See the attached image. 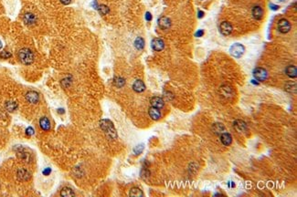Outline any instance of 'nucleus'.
<instances>
[{"label": "nucleus", "mask_w": 297, "mask_h": 197, "mask_svg": "<svg viewBox=\"0 0 297 197\" xmlns=\"http://www.w3.org/2000/svg\"><path fill=\"white\" fill-rule=\"evenodd\" d=\"M100 126L102 128V130L105 132V134L111 138L112 140L117 138V133H116V130L112 124L111 120L109 119H102L100 121Z\"/></svg>", "instance_id": "nucleus-1"}, {"label": "nucleus", "mask_w": 297, "mask_h": 197, "mask_svg": "<svg viewBox=\"0 0 297 197\" xmlns=\"http://www.w3.org/2000/svg\"><path fill=\"white\" fill-rule=\"evenodd\" d=\"M18 56L19 60L25 65H30L34 61V54L29 48H27V47L21 48L18 51Z\"/></svg>", "instance_id": "nucleus-2"}, {"label": "nucleus", "mask_w": 297, "mask_h": 197, "mask_svg": "<svg viewBox=\"0 0 297 197\" xmlns=\"http://www.w3.org/2000/svg\"><path fill=\"white\" fill-rule=\"evenodd\" d=\"M244 51H245L244 46L241 45V44H240V43L233 44L230 47V48H229V52H230L231 56H233L234 58H237V59L240 58L243 55Z\"/></svg>", "instance_id": "nucleus-3"}, {"label": "nucleus", "mask_w": 297, "mask_h": 197, "mask_svg": "<svg viewBox=\"0 0 297 197\" xmlns=\"http://www.w3.org/2000/svg\"><path fill=\"white\" fill-rule=\"evenodd\" d=\"M278 30L281 33H283V34L288 33L291 30V24H290V22L287 19H285V18L280 19L279 22H278Z\"/></svg>", "instance_id": "nucleus-4"}, {"label": "nucleus", "mask_w": 297, "mask_h": 197, "mask_svg": "<svg viewBox=\"0 0 297 197\" xmlns=\"http://www.w3.org/2000/svg\"><path fill=\"white\" fill-rule=\"evenodd\" d=\"M253 76L258 81H264L268 78V72L262 68H256L253 70Z\"/></svg>", "instance_id": "nucleus-5"}, {"label": "nucleus", "mask_w": 297, "mask_h": 197, "mask_svg": "<svg viewBox=\"0 0 297 197\" xmlns=\"http://www.w3.org/2000/svg\"><path fill=\"white\" fill-rule=\"evenodd\" d=\"M233 127L238 132H244V131H246L248 130L247 123L244 120H241V119H236L233 122Z\"/></svg>", "instance_id": "nucleus-6"}, {"label": "nucleus", "mask_w": 297, "mask_h": 197, "mask_svg": "<svg viewBox=\"0 0 297 197\" xmlns=\"http://www.w3.org/2000/svg\"><path fill=\"white\" fill-rule=\"evenodd\" d=\"M232 29L233 28H232L231 24L229 23V22H227V21H223L222 23L221 24V26H220V31H221V33L222 35H224V36L230 35L231 32H232Z\"/></svg>", "instance_id": "nucleus-7"}, {"label": "nucleus", "mask_w": 297, "mask_h": 197, "mask_svg": "<svg viewBox=\"0 0 297 197\" xmlns=\"http://www.w3.org/2000/svg\"><path fill=\"white\" fill-rule=\"evenodd\" d=\"M151 46L154 51H162L165 47V42L161 39H154L152 40Z\"/></svg>", "instance_id": "nucleus-8"}, {"label": "nucleus", "mask_w": 297, "mask_h": 197, "mask_svg": "<svg viewBox=\"0 0 297 197\" xmlns=\"http://www.w3.org/2000/svg\"><path fill=\"white\" fill-rule=\"evenodd\" d=\"M23 21L26 25L28 26H32L37 22V17L34 14L32 13H26L23 17Z\"/></svg>", "instance_id": "nucleus-9"}, {"label": "nucleus", "mask_w": 297, "mask_h": 197, "mask_svg": "<svg viewBox=\"0 0 297 197\" xmlns=\"http://www.w3.org/2000/svg\"><path fill=\"white\" fill-rule=\"evenodd\" d=\"M158 26L160 28L166 30V29H168L170 27H171V20L170 18L166 17H161L159 19H158Z\"/></svg>", "instance_id": "nucleus-10"}, {"label": "nucleus", "mask_w": 297, "mask_h": 197, "mask_svg": "<svg viewBox=\"0 0 297 197\" xmlns=\"http://www.w3.org/2000/svg\"><path fill=\"white\" fill-rule=\"evenodd\" d=\"M26 99H27V100H28L29 103L36 104V103L38 102V100H39V95H38V93L36 92V91L31 90V91L27 92V94H26Z\"/></svg>", "instance_id": "nucleus-11"}, {"label": "nucleus", "mask_w": 297, "mask_h": 197, "mask_svg": "<svg viewBox=\"0 0 297 197\" xmlns=\"http://www.w3.org/2000/svg\"><path fill=\"white\" fill-rule=\"evenodd\" d=\"M150 104L152 107L157 108V109H162L165 105L164 100L160 97H153L150 100Z\"/></svg>", "instance_id": "nucleus-12"}, {"label": "nucleus", "mask_w": 297, "mask_h": 197, "mask_svg": "<svg viewBox=\"0 0 297 197\" xmlns=\"http://www.w3.org/2000/svg\"><path fill=\"white\" fill-rule=\"evenodd\" d=\"M17 175H18V179H19V180H21V181H28V180H29V178H30V173H29V172L28 170L24 169V168H20V169H18V172H17Z\"/></svg>", "instance_id": "nucleus-13"}, {"label": "nucleus", "mask_w": 297, "mask_h": 197, "mask_svg": "<svg viewBox=\"0 0 297 197\" xmlns=\"http://www.w3.org/2000/svg\"><path fill=\"white\" fill-rule=\"evenodd\" d=\"M133 89L135 92H138V93L143 92L146 89V85L141 79H136L133 84Z\"/></svg>", "instance_id": "nucleus-14"}, {"label": "nucleus", "mask_w": 297, "mask_h": 197, "mask_svg": "<svg viewBox=\"0 0 297 197\" xmlns=\"http://www.w3.org/2000/svg\"><path fill=\"white\" fill-rule=\"evenodd\" d=\"M221 95L224 96L226 99L231 98V97H233V95H234V93H233V89H231V87L227 86V85L222 86V87L221 88Z\"/></svg>", "instance_id": "nucleus-15"}, {"label": "nucleus", "mask_w": 297, "mask_h": 197, "mask_svg": "<svg viewBox=\"0 0 297 197\" xmlns=\"http://www.w3.org/2000/svg\"><path fill=\"white\" fill-rule=\"evenodd\" d=\"M221 142H222L223 145L229 146L232 142V137L229 132H222L221 135Z\"/></svg>", "instance_id": "nucleus-16"}, {"label": "nucleus", "mask_w": 297, "mask_h": 197, "mask_svg": "<svg viewBox=\"0 0 297 197\" xmlns=\"http://www.w3.org/2000/svg\"><path fill=\"white\" fill-rule=\"evenodd\" d=\"M18 157L20 158L23 161L25 162H29L31 161V156L29 153L25 152L23 148H19L18 151Z\"/></svg>", "instance_id": "nucleus-17"}, {"label": "nucleus", "mask_w": 297, "mask_h": 197, "mask_svg": "<svg viewBox=\"0 0 297 197\" xmlns=\"http://www.w3.org/2000/svg\"><path fill=\"white\" fill-rule=\"evenodd\" d=\"M149 116L151 117V119H153L154 120H157L161 118V112L159 111V109L154 108V107H151L148 111Z\"/></svg>", "instance_id": "nucleus-18"}, {"label": "nucleus", "mask_w": 297, "mask_h": 197, "mask_svg": "<svg viewBox=\"0 0 297 197\" xmlns=\"http://www.w3.org/2000/svg\"><path fill=\"white\" fill-rule=\"evenodd\" d=\"M252 16H253V17L255 19L260 20V19H261L263 17V10H262V8L260 6H254L252 8Z\"/></svg>", "instance_id": "nucleus-19"}, {"label": "nucleus", "mask_w": 297, "mask_h": 197, "mask_svg": "<svg viewBox=\"0 0 297 197\" xmlns=\"http://www.w3.org/2000/svg\"><path fill=\"white\" fill-rule=\"evenodd\" d=\"M39 126L43 131H49L50 130V121L47 117H42L39 119Z\"/></svg>", "instance_id": "nucleus-20"}, {"label": "nucleus", "mask_w": 297, "mask_h": 197, "mask_svg": "<svg viewBox=\"0 0 297 197\" xmlns=\"http://www.w3.org/2000/svg\"><path fill=\"white\" fill-rule=\"evenodd\" d=\"M285 72H286V75L290 78H296L297 76V71H296V68L295 66H293V65H290L286 68L285 70Z\"/></svg>", "instance_id": "nucleus-21"}, {"label": "nucleus", "mask_w": 297, "mask_h": 197, "mask_svg": "<svg viewBox=\"0 0 297 197\" xmlns=\"http://www.w3.org/2000/svg\"><path fill=\"white\" fill-rule=\"evenodd\" d=\"M61 195L63 197H71L74 196L75 194L72 188H70V187H64L61 191Z\"/></svg>", "instance_id": "nucleus-22"}, {"label": "nucleus", "mask_w": 297, "mask_h": 197, "mask_svg": "<svg viewBox=\"0 0 297 197\" xmlns=\"http://www.w3.org/2000/svg\"><path fill=\"white\" fill-rule=\"evenodd\" d=\"M5 107H6V111H8V112H14V111H16V110H17V108H18V103H17L16 101L8 100V101H6V102Z\"/></svg>", "instance_id": "nucleus-23"}, {"label": "nucleus", "mask_w": 297, "mask_h": 197, "mask_svg": "<svg viewBox=\"0 0 297 197\" xmlns=\"http://www.w3.org/2000/svg\"><path fill=\"white\" fill-rule=\"evenodd\" d=\"M212 130L216 134H221L223 131H225V127L222 123H214L212 126Z\"/></svg>", "instance_id": "nucleus-24"}, {"label": "nucleus", "mask_w": 297, "mask_h": 197, "mask_svg": "<svg viewBox=\"0 0 297 197\" xmlns=\"http://www.w3.org/2000/svg\"><path fill=\"white\" fill-rule=\"evenodd\" d=\"M135 47H136V49L141 50L145 47V40L143 38L138 37L136 40H135Z\"/></svg>", "instance_id": "nucleus-25"}, {"label": "nucleus", "mask_w": 297, "mask_h": 197, "mask_svg": "<svg viewBox=\"0 0 297 197\" xmlns=\"http://www.w3.org/2000/svg\"><path fill=\"white\" fill-rule=\"evenodd\" d=\"M113 85L117 88H122L125 85V79L122 77H115L113 79Z\"/></svg>", "instance_id": "nucleus-26"}, {"label": "nucleus", "mask_w": 297, "mask_h": 197, "mask_svg": "<svg viewBox=\"0 0 297 197\" xmlns=\"http://www.w3.org/2000/svg\"><path fill=\"white\" fill-rule=\"evenodd\" d=\"M130 195L131 196H135V197H140L144 196V193L142 192L141 189L137 188V187H134L131 189L130 191Z\"/></svg>", "instance_id": "nucleus-27"}, {"label": "nucleus", "mask_w": 297, "mask_h": 197, "mask_svg": "<svg viewBox=\"0 0 297 197\" xmlns=\"http://www.w3.org/2000/svg\"><path fill=\"white\" fill-rule=\"evenodd\" d=\"M97 9H98V11H99V13H100L101 15H103V16H105V15H107V14L110 12L109 7H108L107 6H105V5H99Z\"/></svg>", "instance_id": "nucleus-28"}, {"label": "nucleus", "mask_w": 297, "mask_h": 197, "mask_svg": "<svg viewBox=\"0 0 297 197\" xmlns=\"http://www.w3.org/2000/svg\"><path fill=\"white\" fill-rule=\"evenodd\" d=\"M284 89L289 91V92H294L295 93L296 91V84L295 83H293V82H290V83H287L284 87Z\"/></svg>", "instance_id": "nucleus-29"}, {"label": "nucleus", "mask_w": 297, "mask_h": 197, "mask_svg": "<svg viewBox=\"0 0 297 197\" xmlns=\"http://www.w3.org/2000/svg\"><path fill=\"white\" fill-rule=\"evenodd\" d=\"M144 149H145L144 144H139V145H137V146H135L134 148V153L135 155H139V154H141L143 153Z\"/></svg>", "instance_id": "nucleus-30"}, {"label": "nucleus", "mask_w": 297, "mask_h": 197, "mask_svg": "<svg viewBox=\"0 0 297 197\" xmlns=\"http://www.w3.org/2000/svg\"><path fill=\"white\" fill-rule=\"evenodd\" d=\"M11 56H12V55H11V53H10L9 51H7V50H2V51L0 52V57H1L2 59H9Z\"/></svg>", "instance_id": "nucleus-31"}, {"label": "nucleus", "mask_w": 297, "mask_h": 197, "mask_svg": "<svg viewBox=\"0 0 297 197\" xmlns=\"http://www.w3.org/2000/svg\"><path fill=\"white\" fill-rule=\"evenodd\" d=\"M34 129L32 128V127H28L27 129H26V134L28 135V136H32L33 134H34Z\"/></svg>", "instance_id": "nucleus-32"}, {"label": "nucleus", "mask_w": 297, "mask_h": 197, "mask_svg": "<svg viewBox=\"0 0 297 197\" xmlns=\"http://www.w3.org/2000/svg\"><path fill=\"white\" fill-rule=\"evenodd\" d=\"M164 97L167 100H171L173 98H174V96H173V94L171 93V92H169V91H166V92H165L164 93Z\"/></svg>", "instance_id": "nucleus-33"}, {"label": "nucleus", "mask_w": 297, "mask_h": 197, "mask_svg": "<svg viewBox=\"0 0 297 197\" xmlns=\"http://www.w3.org/2000/svg\"><path fill=\"white\" fill-rule=\"evenodd\" d=\"M149 175H150V172H149L148 170H147V169H143V170H142V172H141V176H142L143 178H147V177H148Z\"/></svg>", "instance_id": "nucleus-34"}, {"label": "nucleus", "mask_w": 297, "mask_h": 197, "mask_svg": "<svg viewBox=\"0 0 297 197\" xmlns=\"http://www.w3.org/2000/svg\"><path fill=\"white\" fill-rule=\"evenodd\" d=\"M203 35H204V30H203V29H199V30H197V31L196 32V34H195V36H196L197 38H201V37H203Z\"/></svg>", "instance_id": "nucleus-35"}, {"label": "nucleus", "mask_w": 297, "mask_h": 197, "mask_svg": "<svg viewBox=\"0 0 297 197\" xmlns=\"http://www.w3.org/2000/svg\"><path fill=\"white\" fill-rule=\"evenodd\" d=\"M43 174L45 175V176H48V175H49L50 174V172H51V169L49 168V167H47L46 169H44L43 170Z\"/></svg>", "instance_id": "nucleus-36"}, {"label": "nucleus", "mask_w": 297, "mask_h": 197, "mask_svg": "<svg viewBox=\"0 0 297 197\" xmlns=\"http://www.w3.org/2000/svg\"><path fill=\"white\" fill-rule=\"evenodd\" d=\"M270 8H271L272 10H278V9L280 8V6H277V5L270 4Z\"/></svg>", "instance_id": "nucleus-37"}, {"label": "nucleus", "mask_w": 297, "mask_h": 197, "mask_svg": "<svg viewBox=\"0 0 297 197\" xmlns=\"http://www.w3.org/2000/svg\"><path fill=\"white\" fill-rule=\"evenodd\" d=\"M152 15H151V13L150 12H147L146 13V19H147V21H151L152 20Z\"/></svg>", "instance_id": "nucleus-38"}, {"label": "nucleus", "mask_w": 297, "mask_h": 197, "mask_svg": "<svg viewBox=\"0 0 297 197\" xmlns=\"http://www.w3.org/2000/svg\"><path fill=\"white\" fill-rule=\"evenodd\" d=\"M204 15H205V13H204L203 11H201V10H199V11L197 12V17H198V18H202V17H204Z\"/></svg>", "instance_id": "nucleus-39"}, {"label": "nucleus", "mask_w": 297, "mask_h": 197, "mask_svg": "<svg viewBox=\"0 0 297 197\" xmlns=\"http://www.w3.org/2000/svg\"><path fill=\"white\" fill-rule=\"evenodd\" d=\"M228 186H229V188H234V187H235V183H234V182H229V183H228Z\"/></svg>", "instance_id": "nucleus-40"}, {"label": "nucleus", "mask_w": 297, "mask_h": 197, "mask_svg": "<svg viewBox=\"0 0 297 197\" xmlns=\"http://www.w3.org/2000/svg\"><path fill=\"white\" fill-rule=\"evenodd\" d=\"M92 5L93 8H95V9H97V8H98V6H99V5H98V3H97V1H96V0H94V1L92 2Z\"/></svg>", "instance_id": "nucleus-41"}, {"label": "nucleus", "mask_w": 297, "mask_h": 197, "mask_svg": "<svg viewBox=\"0 0 297 197\" xmlns=\"http://www.w3.org/2000/svg\"><path fill=\"white\" fill-rule=\"evenodd\" d=\"M61 2L63 5H69V4L72 2V0H61Z\"/></svg>", "instance_id": "nucleus-42"}, {"label": "nucleus", "mask_w": 297, "mask_h": 197, "mask_svg": "<svg viewBox=\"0 0 297 197\" xmlns=\"http://www.w3.org/2000/svg\"><path fill=\"white\" fill-rule=\"evenodd\" d=\"M65 112V111H64V109H61V108H60V109H58V113H60V114H63Z\"/></svg>", "instance_id": "nucleus-43"}, {"label": "nucleus", "mask_w": 297, "mask_h": 197, "mask_svg": "<svg viewBox=\"0 0 297 197\" xmlns=\"http://www.w3.org/2000/svg\"><path fill=\"white\" fill-rule=\"evenodd\" d=\"M2 46H3V44H2V42H1V40H0V49L2 48Z\"/></svg>", "instance_id": "nucleus-44"}, {"label": "nucleus", "mask_w": 297, "mask_h": 197, "mask_svg": "<svg viewBox=\"0 0 297 197\" xmlns=\"http://www.w3.org/2000/svg\"><path fill=\"white\" fill-rule=\"evenodd\" d=\"M280 1H284V0H280Z\"/></svg>", "instance_id": "nucleus-45"}]
</instances>
